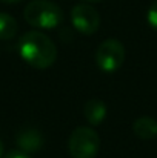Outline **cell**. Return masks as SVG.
<instances>
[{
  "mask_svg": "<svg viewBox=\"0 0 157 158\" xmlns=\"http://www.w3.org/2000/svg\"><path fill=\"white\" fill-rule=\"evenodd\" d=\"M20 57L36 69H46L57 58V46L51 39L40 31H29L19 40Z\"/></svg>",
  "mask_w": 157,
  "mask_h": 158,
  "instance_id": "obj_1",
  "label": "cell"
},
{
  "mask_svg": "<svg viewBox=\"0 0 157 158\" xmlns=\"http://www.w3.org/2000/svg\"><path fill=\"white\" fill-rule=\"evenodd\" d=\"M25 20L39 29H54L63 22V11L50 0H33L23 9Z\"/></svg>",
  "mask_w": 157,
  "mask_h": 158,
  "instance_id": "obj_2",
  "label": "cell"
},
{
  "mask_svg": "<svg viewBox=\"0 0 157 158\" xmlns=\"http://www.w3.org/2000/svg\"><path fill=\"white\" fill-rule=\"evenodd\" d=\"M100 149V137L91 127H77L69 137L68 151L72 158H96Z\"/></svg>",
  "mask_w": 157,
  "mask_h": 158,
  "instance_id": "obj_3",
  "label": "cell"
},
{
  "mask_svg": "<svg viewBox=\"0 0 157 158\" xmlns=\"http://www.w3.org/2000/svg\"><path fill=\"white\" fill-rule=\"evenodd\" d=\"M125 61V48L116 39H108L102 42L96 51V64L100 71L112 74L122 68Z\"/></svg>",
  "mask_w": 157,
  "mask_h": 158,
  "instance_id": "obj_4",
  "label": "cell"
},
{
  "mask_svg": "<svg viewBox=\"0 0 157 158\" xmlns=\"http://www.w3.org/2000/svg\"><path fill=\"white\" fill-rule=\"evenodd\" d=\"M71 23L77 32L83 35H93L100 26V15L91 5L79 3L71 11Z\"/></svg>",
  "mask_w": 157,
  "mask_h": 158,
  "instance_id": "obj_5",
  "label": "cell"
},
{
  "mask_svg": "<svg viewBox=\"0 0 157 158\" xmlns=\"http://www.w3.org/2000/svg\"><path fill=\"white\" fill-rule=\"evenodd\" d=\"M15 141H17V146L20 148L22 152L33 154V152H37L39 149H42L45 138H43L40 131L33 129V127H26L17 134Z\"/></svg>",
  "mask_w": 157,
  "mask_h": 158,
  "instance_id": "obj_6",
  "label": "cell"
},
{
  "mask_svg": "<svg viewBox=\"0 0 157 158\" xmlns=\"http://www.w3.org/2000/svg\"><path fill=\"white\" fill-rule=\"evenodd\" d=\"M106 105L99 98H91L83 106V117L91 126L102 124L106 117Z\"/></svg>",
  "mask_w": 157,
  "mask_h": 158,
  "instance_id": "obj_7",
  "label": "cell"
},
{
  "mask_svg": "<svg viewBox=\"0 0 157 158\" xmlns=\"http://www.w3.org/2000/svg\"><path fill=\"white\" fill-rule=\"evenodd\" d=\"M133 131L142 140H153L157 137V121L153 117H140L134 121Z\"/></svg>",
  "mask_w": 157,
  "mask_h": 158,
  "instance_id": "obj_8",
  "label": "cell"
},
{
  "mask_svg": "<svg viewBox=\"0 0 157 158\" xmlns=\"http://www.w3.org/2000/svg\"><path fill=\"white\" fill-rule=\"evenodd\" d=\"M17 31H19L17 20L6 12H0V40L14 39Z\"/></svg>",
  "mask_w": 157,
  "mask_h": 158,
  "instance_id": "obj_9",
  "label": "cell"
},
{
  "mask_svg": "<svg viewBox=\"0 0 157 158\" xmlns=\"http://www.w3.org/2000/svg\"><path fill=\"white\" fill-rule=\"evenodd\" d=\"M146 20H148L151 28L157 29V0L150 6V9L146 12Z\"/></svg>",
  "mask_w": 157,
  "mask_h": 158,
  "instance_id": "obj_10",
  "label": "cell"
},
{
  "mask_svg": "<svg viewBox=\"0 0 157 158\" xmlns=\"http://www.w3.org/2000/svg\"><path fill=\"white\" fill-rule=\"evenodd\" d=\"M3 158H31V157H29V154L22 152V151H11V152H8Z\"/></svg>",
  "mask_w": 157,
  "mask_h": 158,
  "instance_id": "obj_11",
  "label": "cell"
},
{
  "mask_svg": "<svg viewBox=\"0 0 157 158\" xmlns=\"http://www.w3.org/2000/svg\"><path fill=\"white\" fill-rule=\"evenodd\" d=\"M2 3H17V2H20V0H0Z\"/></svg>",
  "mask_w": 157,
  "mask_h": 158,
  "instance_id": "obj_12",
  "label": "cell"
},
{
  "mask_svg": "<svg viewBox=\"0 0 157 158\" xmlns=\"http://www.w3.org/2000/svg\"><path fill=\"white\" fill-rule=\"evenodd\" d=\"M0 158H3V143L0 140Z\"/></svg>",
  "mask_w": 157,
  "mask_h": 158,
  "instance_id": "obj_13",
  "label": "cell"
},
{
  "mask_svg": "<svg viewBox=\"0 0 157 158\" xmlns=\"http://www.w3.org/2000/svg\"><path fill=\"white\" fill-rule=\"evenodd\" d=\"M86 3H99V2H103V0H83Z\"/></svg>",
  "mask_w": 157,
  "mask_h": 158,
  "instance_id": "obj_14",
  "label": "cell"
}]
</instances>
